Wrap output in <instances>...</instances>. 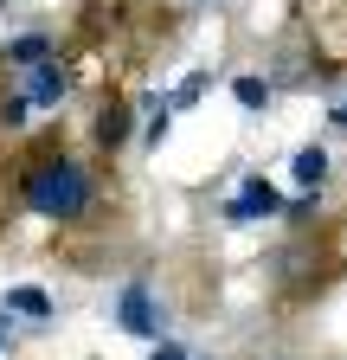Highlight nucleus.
I'll use <instances>...</instances> for the list:
<instances>
[{
  "instance_id": "1",
  "label": "nucleus",
  "mask_w": 347,
  "mask_h": 360,
  "mask_svg": "<svg viewBox=\"0 0 347 360\" xmlns=\"http://www.w3.org/2000/svg\"><path fill=\"white\" fill-rule=\"evenodd\" d=\"M13 206L52 225H91L103 212V167L71 148L65 135H32L26 155L13 161Z\"/></svg>"
},
{
  "instance_id": "2",
  "label": "nucleus",
  "mask_w": 347,
  "mask_h": 360,
  "mask_svg": "<svg viewBox=\"0 0 347 360\" xmlns=\"http://www.w3.org/2000/svg\"><path fill=\"white\" fill-rule=\"evenodd\" d=\"M116 328L122 335H136V341H167V309H161V296H155V283H142V277H129L122 290H116Z\"/></svg>"
},
{
  "instance_id": "3",
  "label": "nucleus",
  "mask_w": 347,
  "mask_h": 360,
  "mask_svg": "<svg viewBox=\"0 0 347 360\" xmlns=\"http://www.w3.org/2000/svg\"><path fill=\"white\" fill-rule=\"evenodd\" d=\"M219 219L225 225H270V219H283V187L270 174H244V187L219 206Z\"/></svg>"
},
{
  "instance_id": "4",
  "label": "nucleus",
  "mask_w": 347,
  "mask_h": 360,
  "mask_svg": "<svg viewBox=\"0 0 347 360\" xmlns=\"http://www.w3.org/2000/svg\"><path fill=\"white\" fill-rule=\"evenodd\" d=\"M129 135H136V103H129V97H103L97 116H91V155H97V161L122 155Z\"/></svg>"
},
{
  "instance_id": "5",
  "label": "nucleus",
  "mask_w": 347,
  "mask_h": 360,
  "mask_svg": "<svg viewBox=\"0 0 347 360\" xmlns=\"http://www.w3.org/2000/svg\"><path fill=\"white\" fill-rule=\"evenodd\" d=\"M20 97H26L32 116H39V110H58V103L71 97V65H65V58H46V65L20 71Z\"/></svg>"
},
{
  "instance_id": "6",
  "label": "nucleus",
  "mask_w": 347,
  "mask_h": 360,
  "mask_svg": "<svg viewBox=\"0 0 347 360\" xmlns=\"http://www.w3.org/2000/svg\"><path fill=\"white\" fill-rule=\"evenodd\" d=\"M46 58H58V39L52 32H20V39L0 45V65H7V71H32V65H46Z\"/></svg>"
},
{
  "instance_id": "7",
  "label": "nucleus",
  "mask_w": 347,
  "mask_h": 360,
  "mask_svg": "<svg viewBox=\"0 0 347 360\" xmlns=\"http://www.w3.org/2000/svg\"><path fill=\"white\" fill-rule=\"evenodd\" d=\"M289 174H296V187H302V193H322V180L334 174V155H328L322 142H302V148L289 155Z\"/></svg>"
},
{
  "instance_id": "8",
  "label": "nucleus",
  "mask_w": 347,
  "mask_h": 360,
  "mask_svg": "<svg viewBox=\"0 0 347 360\" xmlns=\"http://www.w3.org/2000/svg\"><path fill=\"white\" fill-rule=\"evenodd\" d=\"M52 290H39V283H13L7 296H0V315H26V322H52Z\"/></svg>"
},
{
  "instance_id": "9",
  "label": "nucleus",
  "mask_w": 347,
  "mask_h": 360,
  "mask_svg": "<svg viewBox=\"0 0 347 360\" xmlns=\"http://www.w3.org/2000/svg\"><path fill=\"white\" fill-rule=\"evenodd\" d=\"M232 97H238V110L257 116V110H270V103H277V84H270V77H257V71H244V77H232Z\"/></svg>"
},
{
  "instance_id": "10",
  "label": "nucleus",
  "mask_w": 347,
  "mask_h": 360,
  "mask_svg": "<svg viewBox=\"0 0 347 360\" xmlns=\"http://www.w3.org/2000/svg\"><path fill=\"white\" fill-rule=\"evenodd\" d=\"M206 90H212V71H187L181 84L167 90V110H174V116H181V110H193V103L206 97Z\"/></svg>"
},
{
  "instance_id": "11",
  "label": "nucleus",
  "mask_w": 347,
  "mask_h": 360,
  "mask_svg": "<svg viewBox=\"0 0 347 360\" xmlns=\"http://www.w3.org/2000/svg\"><path fill=\"white\" fill-rule=\"evenodd\" d=\"M26 122H32L26 97H20V90H0V135H20Z\"/></svg>"
},
{
  "instance_id": "12",
  "label": "nucleus",
  "mask_w": 347,
  "mask_h": 360,
  "mask_svg": "<svg viewBox=\"0 0 347 360\" xmlns=\"http://www.w3.org/2000/svg\"><path fill=\"white\" fill-rule=\"evenodd\" d=\"M148 360H193V347H181V341H155Z\"/></svg>"
},
{
  "instance_id": "13",
  "label": "nucleus",
  "mask_w": 347,
  "mask_h": 360,
  "mask_svg": "<svg viewBox=\"0 0 347 360\" xmlns=\"http://www.w3.org/2000/svg\"><path fill=\"white\" fill-rule=\"evenodd\" d=\"M13 347V315H0V354Z\"/></svg>"
},
{
  "instance_id": "14",
  "label": "nucleus",
  "mask_w": 347,
  "mask_h": 360,
  "mask_svg": "<svg viewBox=\"0 0 347 360\" xmlns=\"http://www.w3.org/2000/svg\"><path fill=\"white\" fill-rule=\"evenodd\" d=\"M193 7H199V0H193Z\"/></svg>"
}]
</instances>
